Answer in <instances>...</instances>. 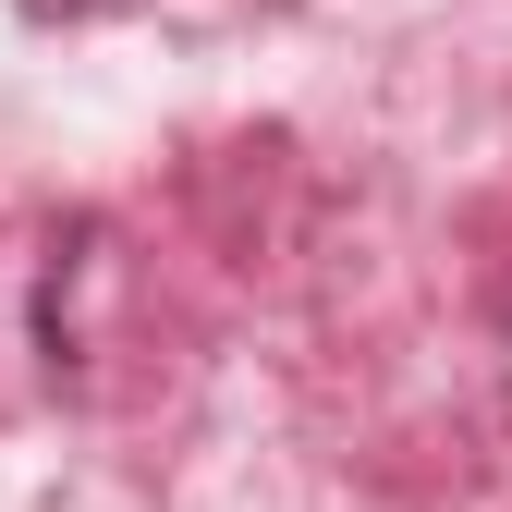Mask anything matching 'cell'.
Masks as SVG:
<instances>
[{
  "label": "cell",
  "instance_id": "cell-1",
  "mask_svg": "<svg viewBox=\"0 0 512 512\" xmlns=\"http://www.w3.org/2000/svg\"><path fill=\"white\" fill-rule=\"evenodd\" d=\"M25 13H37V25H61V13H98V0H25Z\"/></svg>",
  "mask_w": 512,
  "mask_h": 512
}]
</instances>
